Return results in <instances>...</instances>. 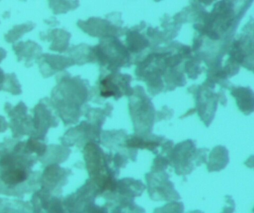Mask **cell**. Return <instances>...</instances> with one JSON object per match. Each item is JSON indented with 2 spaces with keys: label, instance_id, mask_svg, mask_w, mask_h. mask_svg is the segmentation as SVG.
Segmentation results:
<instances>
[{
  "label": "cell",
  "instance_id": "1",
  "mask_svg": "<svg viewBox=\"0 0 254 213\" xmlns=\"http://www.w3.org/2000/svg\"><path fill=\"white\" fill-rule=\"evenodd\" d=\"M209 152L208 148L197 149L195 141L189 139L175 145L166 156L176 174L185 177L191 174L196 167L207 163Z\"/></svg>",
  "mask_w": 254,
  "mask_h": 213
},
{
  "label": "cell",
  "instance_id": "2",
  "mask_svg": "<svg viewBox=\"0 0 254 213\" xmlns=\"http://www.w3.org/2000/svg\"><path fill=\"white\" fill-rule=\"evenodd\" d=\"M95 60L99 62L101 72H118L130 64V54L127 47L117 37L101 38L99 44L93 47Z\"/></svg>",
  "mask_w": 254,
  "mask_h": 213
},
{
  "label": "cell",
  "instance_id": "3",
  "mask_svg": "<svg viewBox=\"0 0 254 213\" xmlns=\"http://www.w3.org/2000/svg\"><path fill=\"white\" fill-rule=\"evenodd\" d=\"M28 157L15 151L0 154V183L11 189L21 187L29 177Z\"/></svg>",
  "mask_w": 254,
  "mask_h": 213
},
{
  "label": "cell",
  "instance_id": "4",
  "mask_svg": "<svg viewBox=\"0 0 254 213\" xmlns=\"http://www.w3.org/2000/svg\"><path fill=\"white\" fill-rule=\"evenodd\" d=\"M131 79L130 75L122 74L119 71L108 74L101 73L99 84L100 96L119 99L124 95L130 96L134 92L130 85Z\"/></svg>",
  "mask_w": 254,
  "mask_h": 213
},
{
  "label": "cell",
  "instance_id": "5",
  "mask_svg": "<svg viewBox=\"0 0 254 213\" xmlns=\"http://www.w3.org/2000/svg\"><path fill=\"white\" fill-rule=\"evenodd\" d=\"M170 176L165 171H154L149 175V193L152 199L157 201H174L181 200V197L175 189Z\"/></svg>",
  "mask_w": 254,
  "mask_h": 213
},
{
  "label": "cell",
  "instance_id": "6",
  "mask_svg": "<svg viewBox=\"0 0 254 213\" xmlns=\"http://www.w3.org/2000/svg\"><path fill=\"white\" fill-rule=\"evenodd\" d=\"M77 25L84 32L94 37L120 36L124 29L116 26L112 22L101 18H90L86 21L79 20Z\"/></svg>",
  "mask_w": 254,
  "mask_h": 213
},
{
  "label": "cell",
  "instance_id": "7",
  "mask_svg": "<svg viewBox=\"0 0 254 213\" xmlns=\"http://www.w3.org/2000/svg\"><path fill=\"white\" fill-rule=\"evenodd\" d=\"M39 60L40 69L45 77L75 64L71 58L48 54L43 55Z\"/></svg>",
  "mask_w": 254,
  "mask_h": 213
},
{
  "label": "cell",
  "instance_id": "8",
  "mask_svg": "<svg viewBox=\"0 0 254 213\" xmlns=\"http://www.w3.org/2000/svg\"><path fill=\"white\" fill-rule=\"evenodd\" d=\"M229 163L228 149L224 146L214 147L209 156L207 170L209 172H220L224 170Z\"/></svg>",
  "mask_w": 254,
  "mask_h": 213
},
{
  "label": "cell",
  "instance_id": "9",
  "mask_svg": "<svg viewBox=\"0 0 254 213\" xmlns=\"http://www.w3.org/2000/svg\"><path fill=\"white\" fill-rule=\"evenodd\" d=\"M127 49L131 52L138 53L146 48L149 41L137 30H129L127 33Z\"/></svg>",
  "mask_w": 254,
  "mask_h": 213
},
{
  "label": "cell",
  "instance_id": "10",
  "mask_svg": "<svg viewBox=\"0 0 254 213\" xmlns=\"http://www.w3.org/2000/svg\"><path fill=\"white\" fill-rule=\"evenodd\" d=\"M71 49V53L73 54L72 59L75 64L84 65L85 63L96 61L92 47H89L85 44H82Z\"/></svg>",
  "mask_w": 254,
  "mask_h": 213
},
{
  "label": "cell",
  "instance_id": "11",
  "mask_svg": "<svg viewBox=\"0 0 254 213\" xmlns=\"http://www.w3.org/2000/svg\"><path fill=\"white\" fill-rule=\"evenodd\" d=\"M52 33L54 41L50 49L60 52H64L66 50L69 45L70 34L63 29L54 30Z\"/></svg>",
  "mask_w": 254,
  "mask_h": 213
},
{
  "label": "cell",
  "instance_id": "12",
  "mask_svg": "<svg viewBox=\"0 0 254 213\" xmlns=\"http://www.w3.org/2000/svg\"><path fill=\"white\" fill-rule=\"evenodd\" d=\"M237 97V104L241 111L245 115H248L254 111L253 95L234 94Z\"/></svg>",
  "mask_w": 254,
  "mask_h": 213
},
{
  "label": "cell",
  "instance_id": "13",
  "mask_svg": "<svg viewBox=\"0 0 254 213\" xmlns=\"http://www.w3.org/2000/svg\"><path fill=\"white\" fill-rule=\"evenodd\" d=\"M185 206L182 202L172 201L163 207L156 209L154 213H184Z\"/></svg>",
  "mask_w": 254,
  "mask_h": 213
},
{
  "label": "cell",
  "instance_id": "14",
  "mask_svg": "<svg viewBox=\"0 0 254 213\" xmlns=\"http://www.w3.org/2000/svg\"><path fill=\"white\" fill-rule=\"evenodd\" d=\"M169 165L168 158L165 155L158 154L154 160V170L156 172L165 171Z\"/></svg>",
  "mask_w": 254,
  "mask_h": 213
},
{
  "label": "cell",
  "instance_id": "15",
  "mask_svg": "<svg viewBox=\"0 0 254 213\" xmlns=\"http://www.w3.org/2000/svg\"><path fill=\"white\" fill-rule=\"evenodd\" d=\"M227 206L224 208L222 213H233L235 210V204L231 196H226Z\"/></svg>",
  "mask_w": 254,
  "mask_h": 213
},
{
  "label": "cell",
  "instance_id": "16",
  "mask_svg": "<svg viewBox=\"0 0 254 213\" xmlns=\"http://www.w3.org/2000/svg\"><path fill=\"white\" fill-rule=\"evenodd\" d=\"M181 59L182 57L180 55H177V56L167 59L165 63L169 66L173 67L179 65L181 61Z\"/></svg>",
  "mask_w": 254,
  "mask_h": 213
},
{
  "label": "cell",
  "instance_id": "17",
  "mask_svg": "<svg viewBox=\"0 0 254 213\" xmlns=\"http://www.w3.org/2000/svg\"><path fill=\"white\" fill-rule=\"evenodd\" d=\"M207 36H208L210 39H213V40H216V39H218L219 38L218 34L214 31L210 30L208 31L207 33Z\"/></svg>",
  "mask_w": 254,
  "mask_h": 213
},
{
  "label": "cell",
  "instance_id": "18",
  "mask_svg": "<svg viewBox=\"0 0 254 213\" xmlns=\"http://www.w3.org/2000/svg\"><path fill=\"white\" fill-rule=\"evenodd\" d=\"M194 28L199 31L200 33L204 32L203 26L201 24H198V23H196V24L194 25Z\"/></svg>",
  "mask_w": 254,
  "mask_h": 213
},
{
  "label": "cell",
  "instance_id": "19",
  "mask_svg": "<svg viewBox=\"0 0 254 213\" xmlns=\"http://www.w3.org/2000/svg\"><path fill=\"white\" fill-rule=\"evenodd\" d=\"M6 56V52L3 49L0 48V62L5 58Z\"/></svg>",
  "mask_w": 254,
  "mask_h": 213
},
{
  "label": "cell",
  "instance_id": "20",
  "mask_svg": "<svg viewBox=\"0 0 254 213\" xmlns=\"http://www.w3.org/2000/svg\"><path fill=\"white\" fill-rule=\"evenodd\" d=\"M201 43L199 41L195 40L193 45L194 50H197L200 47Z\"/></svg>",
  "mask_w": 254,
  "mask_h": 213
},
{
  "label": "cell",
  "instance_id": "21",
  "mask_svg": "<svg viewBox=\"0 0 254 213\" xmlns=\"http://www.w3.org/2000/svg\"><path fill=\"white\" fill-rule=\"evenodd\" d=\"M190 50L189 48V47H186V48L184 50V52L186 54H188L190 53Z\"/></svg>",
  "mask_w": 254,
  "mask_h": 213
}]
</instances>
